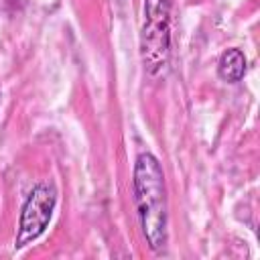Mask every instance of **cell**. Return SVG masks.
Listing matches in <instances>:
<instances>
[{
  "label": "cell",
  "instance_id": "6da1fadb",
  "mask_svg": "<svg viewBox=\"0 0 260 260\" xmlns=\"http://www.w3.org/2000/svg\"><path fill=\"white\" fill-rule=\"evenodd\" d=\"M134 203L142 234L150 250L158 252L167 246V187L158 158L140 152L134 160Z\"/></svg>",
  "mask_w": 260,
  "mask_h": 260
},
{
  "label": "cell",
  "instance_id": "7a4b0ae2",
  "mask_svg": "<svg viewBox=\"0 0 260 260\" xmlns=\"http://www.w3.org/2000/svg\"><path fill=\"white\" fill-rule=\"evenodd\" d=\"M171 53V0H144L140 59L150 75L165 69Z\"/></svg>",
  "mask_w": 260,
  "mask_h": 260
},
{
  "label": "cell",
  "instance_id": "3957f363",
  "mask_svg": "<svg viewBox=\"0 0 260 260\" xmlns=\"http://www.w3.org/2000/svg\"><path fill=\"white\" fill-rule=\"evenodd\" d=\"M55 203H57V189L53 183H39L32 187L20 211L14 248H24L47 230Z\"/></svg>",
  "mask_w": 260,
  "mask_h": 260
},
{
  "label": "cell",
  "instance_id": "277c9868",
  "mask_svg": "<svg viewBox=\"0 0 260 260\" xmlns=\"http://www.w3.org/2000/svg\"><path fill=\"white\" fill-rule=\"evenodd\" d=\"M217 73L223 81L228 83H236L244 77L246 73V57L240 49H228L217 63Z\"/></svg>",
  "mask_w": 260,
  "mask_h": 260
},
{
  "label": "cell",
  "instance_id": "5b68a950",
  "mask_svg": "<svg viewBox=\"0 0 260 260\" xmlns=\"http://www.w3.org/2000/svg\"><path fill=\"white\" fill-rule=\"evenodd\" d=\"M0 98H2V89H0Z\"/></svg>",
  "mask_w": 260,
  "mask_h": 260
}]
</instances>
